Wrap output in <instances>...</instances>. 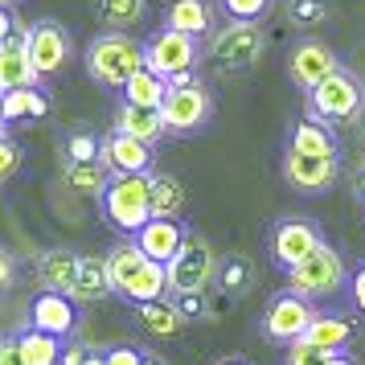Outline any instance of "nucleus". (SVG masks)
<instances>
[{"label": "nucleus", "mask_w": 365, "mask_h": 365, "mask_svg": "<svg viewBox=\"0 0 365 365\" xmlns=\"http://www.w3.org/2000/svg\"><path fill=\"white\" fill-rule=\"evenodd\" d=\"M103 259H107V271H111L115 296L128 299V308H132V304H152V299L173 296V287H168V267L148 259L144 250L135 247V238H119Z\"/></svg>", "instance_id": "1"}, {"label": "nucleus", "mask_w": 365, "mask_h": 365, "mask_svg": "<svg viewBox=\"0 0 365 365\" xmlns=\"http://www.w3.org/2000/svg\"><path fill=\"white\" fill-rule=\"evenodd\" d=\"M86 78L103 91H123L135 74L144 70V41H135L132 34H99L91 37V46L83 50Z\"/></svg>", "instance_id": "2"}, {"label": "nucleus", "mask_w": 365, "mask_h": 365, "mask_svg": "<svg viewBox=\"0 0 365 365\" xmlns=\"http://www.w3.org/2000/svg\"><path fill=\"white\" fill-rule=\"evenodd\" d=\"M99 214L119 238H135L156 217L152 214L148 177H111L107 189H103V197H99Z\"/></svg>", "instance_id": "3"}, {"label": "nucleus", "mask_w": 365, "mask_h": 365, "mask_svg": "<svg viewBox=\"0 0 365 365\" xmlns=\"http://www.w3.org/2000/svg\"><path fill=\"white\" fill-rule=\"evenodd\" d=\"M308 119H320V123H329V128H349V123H357L365 115V83L353 74V70H336L332 78L316 86L312 95H308Z\"/></svg>", "instance_id": "4"}, {"label": "nucleus", "mask_w": 365, "mask_h": 365, "mask_svg": "<svg viewBox=\"0 0 365 365\" xmlns=\"http://www.w3.org/2000/svg\"><path fill=\"white\" fill-rule=\"evenodd\" d=\"M160 111H165L168 135H181V140L185 135H201L214 119V95L197 74H185L177 83H168V99Z\"/></svg>", "instance_id": "5"}, {"label": "nucleus", "mask_w": 365, "mask_h": 365, "mask_svg": "<svg viewBox=\"0 0 365 365\" xmlns=\"http://www.w3.org/2000/svg\"><path fill=\"white\" fill-rule=\"evenodd\" d=\"M201 58H205V46H201L197 37L189 34H177V29H152L144 37V66L152 74H160L168 83H177L185 74H197Z\"/></svg>", "instance_id": "6"}, {"label": "nucleus", "mask_w": 365, "mask_h": 365, "mask_svg": "<svg viewBox=\"0 0 365 365\" xmlns=\"http://www.w3.org/2000/svg\"><path fill=\"white\" fill-rule=\"evenodd\" d=\"M287 287L299 292L304 299H332L341 287H349V267H345V255L332 247V242H320L312 259H304L299 267L287 271Z\"/></svg>", "instance_id": "7"}, {"label": "nucleus", "mask_w": 365, "mask_h": 365, "mask_svg": "<svg viewBox=\"0 0 365 365\" xmlns=\"http://www.w3.org/2000/svg\"><path fill=\"white\" fill-rule=\"evenodd\" d=\"M267 50V37L259 25H234V21H222L210 41H205V58L214 62L222 74H247Z\"/></svg>", "instance_id": "8"}, {"label": "nucleus", "mask_w": 365, "mask_h": 365, "mask_svg": "<svg viewBox=\"0 0 365 365\" xmlns=\"http://www.w3.org/2000/svg\"><path fill=\"white\" fill-rule=\"evenodd\" d=\"M324 242V234L316 226L312 217H299V214H287L279 217L271 230H267V255H271V263L279 267L283 275L299 267L304 259H312L316 250Z\"/></svg>", "instance_id": "9"}, {"label": "nucleus", "mask_w": 365, "mask_h": 365, "mask_svg": "<svg viewBox=\"0 0 365 365\" xmlns=\"http://www.w3.org/2000/svg\"><path fill=\"white\" fill-rule=\"evenodd\" d=\"M316 304L312 299H304L299 292H292V287H283V292H275V296L267 299V312H263V336L271 341V345H296V341H304L308 336V329H312L316 320Z\"/></svg>", "instance_id": "10"}, {"label": "nucleus", "mask_w": 365, "mask_h": 365, "mask_svg": "<svg viewBox=\"0 0 365 365\" xmlns=\"http://www.w3.org/2000/svg\"><path fill=\"white\" fill-rule=\"evenodd\" d=\"M25 46H29V58H34L37 74L50 83V78H62L66 66L74 62V37L62 21L41 17L25 29Z\"/></svg>", "instance_id": "11"}, {"label": "nucleus", "mask_w": 365, "mask_h": 365, "mask_svg": "<svg viewBox=\"0 0 365 365\" xmlns=\"http://www.w3.org/2000/svg\"><path fill=\"white\" fill-rule=\"evenodd\" d=\"M217 275V255L214 247L201 238V234L189 230L185 238L181 255L168 263V287H173V296H185V292H205Z\"/></svg>", "instance_id": "12"}, {"label": "nucleus", "mask_w": 365, "mask_h": 365, "mask_svg": "<svg viewBox=\"0 0 365 365\" xmlns=\"http://www.w3.org/2000/svg\"><path fill=\"white\" fill-rule=\"evenodd\" d=\"M336 70H341L336 50H332V46H324V41H316V37L296 41V46H292V53H287V78H292L304 95H312L316 86L324 83V78H332Z\"/></svg>", "instance_id": "13"}, {"label": "nucleus", "mask_w": 365, "mask_h": 365, "mask_svg": "<svg viewBox=\"0 0 365 365\" xmlns=\"http://www.w3.org/2000/svg\"><path fill=\"white\" fill-rule=\"evenodd\" d=\"M99 160L107 165L111 177H152L156 173V148L144 144V140H132V135H119V132L103 135Z\"/></svg>", "instance_id": "14"}, {"label": "nucleus", "mask_w": 365, "mask_h": 365, "mask_svg": "<svg viewBox=\"0 0 365 365\" xmlns=\"http://www.w3.org/2000/svg\"><path fill=\"white\" fill-rule=\"evenodd\" d=\"M341 177V156H304V152H283V181L296 193H329Z\"/></svg>", "instance_id": "15"}, {"label": "nucleus", "mask_w": 365, "mask_h": 365, "mask_svg": "<svg viewBox=\"0 0 365 365\" xmlns=\"http://www.w3.org/2000/svg\"><path fill=\"white\" fill-rule=\"evenodd\" d=\"M29 329L70 341L74 329H78V299L62 296V292H37L34 304H29Z\"/></svg>", "instance_id": "16"}, {"label": "nucleus", "mask_w": 365, "mask_h": 365, "mask_svg": "<svg viewBox=\"0 0 365 365\" xmlns=\"http://www.w3.org/2000/svg\"><path fill=\"white\" fill-rule=\"evenodd\" d=\"M217 0H168L165 4V29H177V34H189L197 41H210L217 34Z\"/></svg>", "instance_id": "17"}, {"label": "nucleus", "mask_w": 365, "mask_h": 365, "mask_svg": "<svg viewBox=\"0 0 365 365\" xmlns=\"http://www.w3.org/2000/svg\"><path fill=\"white\" fill-rule=\"evenodd\" d=\"M37 86H46V78L37 74L34 58H29L25 34L4 41L0 46V95H9V91H37Z\"/></svg>", "instance_id": "18"}, {"label": "nucleus", "mask_w": 365, "mask_h": 365, "mask_svg": "<svg viewBox=\"0 0 365 365\" xmlns=\"http://www.w3.org/2000/svg\"><path fill=\"white\" fill-rule=\"evenodd\" d=\"M111 132L132 135V140H144V144L156 148L160 140H168V123H165V111H160V107H135V103L119 99L115 119H111Z\"/></svg>", "instance_id": "19"}, {"label": "nucleus", "mask_w": 365, "mask_h": 365, "mask_svg": "<svg viewBox=\"0 0 365 365\" xmlns=\"http://www.w3.org/2000/svg\"><path fill=\"white\" fill-rule=\"evenodd\" d=\"M185 238H189V226H185L181 217H152L144 230L135 234V247L144 250L148 259H156V263H173L177 255H181Z\"/></svg>", "instance_id": "20"}, {"label": "nucleus", "mask_w": 365, "mask_h": 365, "mask_svg": "<svg viewBox=\"0 0 365 365\" xmlns=\"http://www.w3.org/2000/svg\"><path fill=\"white\" fill-rule=\"evenodd\" d=\"M78 271H83V255L70 247H50L37 255V279L46 292H62L70 296L74 283H78Z\"/></svg>", "instance_id": "21"}, {"label": "nucleus", "mask_w": 365, "mask_h": 365, "mask_svg": "<svg viewBox=\"0 0 365 365\" xmlns=\"http://www.w3.org/2000/svg\"><path fill=\"white\" fill-rule=\"evenodd\" d=\"M287 148L304 152V156H341V140H336V128L304 115L296 128L287 132Z\"/></svg>", "instance_id": "22"}, {"label": "nucleus", "mask_w": 365, "mask_h": 365, "mask_svg": "<svg viewBox=\"0 0 365 365\" xmlns=\"http://www.w3.org/2000/svg\"><path fill=\"white\" fill-rule=\"evenodd\" d=\"M217 292L230 299H242L255 287V263H250L242 250H230V255H217Z\"/></svg>", "instance_id": "23"}, {"label": "nucleus", "mask_w": 365, "mask_h": 365, "mask_svg": "<svg viewBox=\"0 0 365 365\" xmlns=\"http://www.w3.org/2000/svg\"><path fill=\"white\" fill-rule=\"evenodd\" d=\"M111 296H115V287H111L107 259L83 255V271H78V283H74L70 299H78V304H103V299H111Z\"/></svg>", "instance_id": "24"}, {"label": "nucleus", "mask_w": 365, "mask_h": 365, "mask_svg": "<svg viewBox=\"0 0 365 365\" xmlns=\"http://www.w3.org/2000/svg\"><path fill=\"white\" fill-rule=\"evenodd\" d=\"M353 336H357V324H353L349 316H341V312H320V316L312 320V329H308V336H304V341H312V345L329 349V353H345Z\"/></svg>", "instance_id": "25"}, {"label": "nucleus", "mask_w": 365, "mask_h": 365, "mask_svg": "<svg viewBox=\"0 0 365 365\" xmlns=\"http://www.w3.org/2000/svg\"><path fill=\"white\" fill-rule=\"evenodd\" d=\"M132 312L152 336H165V341L168 336H181V329H185V316L177 312L173 296L168 299H152V304H132Z\"/></svg>", "instance_id": "26"}, {"label": "nucleus", "mask_w": 365, "mask_h": 365, "mask_svg": "<svg viewBox=\"0 0 365 365\" xmlns=\"http://www.w3.org/2000/svg\"><path fill=\"white\" fill-rule=\"evenodd\" d=\"M148 189H152V214L156 217H181L189 197H185V185L181 177H173L165 168H156L148 177Z\"/></svg>", "instance_id": "27"}, {"label": "nucleus", "mask_w": 365, "mask_h": 365, "mask_svg": "<svg viewBox=\"0 0 365 365\" xmlns=\"http://www.w3.org/2000/svg\"><path fill=\"white\" fill-rule=\"evenodd\" d=\"M0 115L4 123L13 128L21 119H41L50 115V95H46V86H37V91H9V95H0Z\"/></svg>", "instance_id": "28"}, {"label": "nucleus", "mask_w": 365, "mask_h": 365, "mask_svg": "<svg viewBox=\"0 0 365 365\" xmlns=\"http://www.w3.org/2000/svg\"><path fill=\"white\" fill-rule=\"evenodd\" d=\"M95 17L111 34H128L148 17V0H95Z\"/></svg>", "instance_id": "29"}, {"label": "nucleus", "mask_w": 365, "mask_h": 365, "mask_svg": "<svg viewBox=\"0 0 365 365\" xmlns=\"http://www.w3.org/2000/svg\"><path fill=\"white\" fill-rule=\"evenodd\" d=\"M17 341H21L25 365H58L62 361V349H66L62 336H50V332H41V329H21Z\"/></svg>", "instance_id": "30"}, {"label": "nucleus", "mask_w": 365, "mask_h": 365, "mask_svg": "<svg viewBox=\"0 0 365 365\" xmlns=\"http://www.w3.org/2000/svg\"><path fill=\"white\" fill-rule=\"evenodd\" d=\"M62 181H66L74 193L99 201L103 189H107V181H111V173H107L103 160H95V165H74V160H62Z\"/></svg>", "instance_id": "31"}, {"label": "nucleus", "mask_w": 365, "mask_h": 365, "mask_svg": "<svg viewBox=\"0 0 365 365\" xmlns=\"http://www.w3.org/2000/svg\"><path fill=\"white\" fill-rule=\"evenodd\" d=\"M123 99L135 103V107H165L168 99V78H160V74H152L148 66L135 74L132 83L123 86Z\"/></svg>", "instance_id": "32"}, {"label": "nucleus", "mask_w": 365, "mask_h": 365, "mask_svg": "<svg viewBox=\"0 0 365 365\" xmlns=\"http://www.w3.org/2000/svg\"><path fill=\"white\" fill-rule=\"evenodd\" d=\"M271 9H275V0H217L222 21H234V25H263Z\"/></svg>", "instance_id": "33"}, {"label": "nucleus", "mask_w": 365, "mask_h": 365, "mask_svg": "<svg viewBox=\"0 0 365 365\" xmlns=\"http://www.w3.org/2000/svg\"><path fill=\"white\" fill-rule=\"evenodd\" d=\"M99 148H103V135L70 132L66 144H62V156H66V160H74V165H95V160H99Z\"/></svg>", "instance_id": "34"}, {"label": "nucleus", "mask_w": 365, "mask_h": 365, "mask_svg": "<svg viewBox=\"0 0 365 365\" xmlns=\"http://www.w3.org/2000/svg\"><path fill=\"white\" fill-rule=\"evenodd\" d=\"M287 21L296 29H316L329 21V0H292L287 4Z\"/></svg>", "instance_id": "35"}, {"label": "nucleus", "mask_w": 365, "mask_h": 365, "mask_svg": "<svg viewBox=\"0 0 365 365\" xmlns=\"http://www.w3.org/2000/svg\"><path fill=\"white\" fill-rule=\"evenodd\" d=\"M177 304V312L185 316V324H201V320H210L214 308H210V292H185V296H173Z\"/></svg>", "instance_id": "36"}, {"label": "nucleus", "mask_w": 365, "mask_h": 365, "mask_svg": "<svg viewBox=\"0 0 365 365\" xmlns=\"http://www.w3.org/2000/svg\"><path fill=\"white\" fill-rule=\"evenodd\" d=\"M332 357H336V353L312 345V341H296V345H287V357H283V365H329Z\"/></svg>", "instance_id": "37"}, {"label": "nucleus", "mask_w": 365, "mask_h": 365, "mask_svg": "<svg viewBox=\"0 0 365 365\" xmlns=\"http://www.w3.org/2000/svg\"><path fill=\"white\" fill-rule=\"evenodd\" d=\"M21 165H25V152H21V144L9 132H0V185L9 181V177H17Z\"/></svg>", "instance_id": "38"}, {"label": "nucleus", "mask_w": 365, "mask_h": 365, "mask_svg": "<svg viewBox=\"0 0 365 365\" xmlns=\"http://www.w3.org/2000/svg\"><path fill=\"white\" fill-rule=\"evenodd\" d=\"M99 365H144V345H128V341L107 345L99 349Z\"/></svg>", "instance_id": "39"}, {"label": "nucleus", "mask_w": 365, "mask_h": 365, "mask_svg": "<svg viewBox=\"0 0 365 365\" xmlns=\"http://www.w3.org/2000/svg\"><path fill=\"white\" fill-rule=\"evenodd\" d=\"M21 34H25V25H21L13 0H0V46H4V41H13V37H21Z\"/></svg>", "instance_id": "40"}, {"label": "nucleus", "mask_w": 365, "mask_h": 365, "mask_svg": "<svg viewBox=\"0 0 365 365\" xmlns=\"http://www.w3.org/2000/svg\"><path fill=\"white\" fill-rule=\"evenodd\" d=\"M13 283H17V255L0 242V296H4Z\"/></svg>", "instance_id": "41"}, {"label": "nucleus", "mask_w": 365, "mask_h": 365, "mask_svg": "<svg viewBox=\"0 0 365 365\" xmlns=\"http://www.w3.org/2000/svg\"><path fill=\"white\" fill-rule=\"evenodd\" d=\"M0 365H25L17 332H0Z\"/></svg>", "instance_id": "42"}, {"label": "nucleus", "mask_w": 365, "mask_h": 365, "mask_svg": "<svg viewBox=\"0 0 365 365\" xmlns=\"http://www.w3.org/2000/svg\"><path fill=\"white\" fill-rule=\"evenodd\" d=\"M349 299H353V312L365 316V263L349 275Z\"/></svg>", "instance_id": "43"}, {"label": "nucleus", "mask_w": 365, "mask_h": 365, "mask_svg": "<svg viewBox=\"0 0 365 365\" xmlns=\"http://www.w3.org/2000/svg\"><path fill=\"white\" fill-rule=\"evenodd\" d=\"M353 193H357V197L365 201V165H361V173H357V177H353Z\"/></svg>", "instance_id": "44"}, {"label": "nucleus", "mask_w": 365, "mask_h": 365, "mask_svg": "<svg viewBox=\"0 0 365 365\" xmlns=\"http://www.w3.org/2000/svg\"><path fill=\"white\" fill-rule=\"evenodd\" d=\"M144 365H168L160 353H152V349H144Z\"/></svg>", "instance_id": "45"}, {"label": "nucleus", "mask_w": 365, "mask_h": 365, "mask_svg": "<svg viewBox=\"0 0 365 365\" xmlns=\"http://www.w3.org/2000/svg\"><path fill=\"white\" fill-rule=\"evenodd\" d=\"M329 365H361V361H353V357H349V353H336V357H332Z\"/></svg>", "instance_id": "46"}, {"label": "nucleus", "mask_w": 365, "mask_h": 365, "mask_svg": "<svg viewBox=\"0 0 365 365\" xmlns=\"http://www.w3.org/2000/svg\"><path fill=\"white\" fill-rule=\"evenodd\" d=\"M217 365H250V361H247V357H222Z\"/></svg>", "instance_id": "47"}, {"label": "nucleus", "mask_w": 365, "mask_h": 365, "mask_svg": "<svg viewBox=\"0 0 365 365\" xmlns=\"http://www.w3.org/2000/svg\"><path fill=\"white\" fill-rule=\"evenodd\" d=\"M0 132H9V123H4V115H0Z\"/></svg>", "instance_id": "48"}, {"label": "nucleus", "mask_w": 365, "mask_h": 365, "mask_svg": "<svg viewBox=\"0 0 365 365\" xmlns=\"http://www.w3.org/2000/svg\"><path fill=\"white\" fill-rule=\"evenodd\" d=\"M91 365H99V353H95V357H91Z\"/></svg>", "instance_id": "49"}]
</instances>
